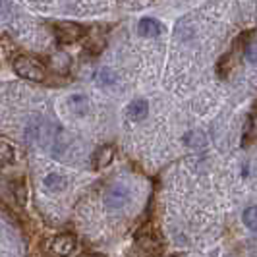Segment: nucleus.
<instances>
[{
	"instance_id": "1",
	"label": "nucleus",
	"mask_w": 257,
	"mask_h": 257,
	"mask_svg": "<svg viewBox=\"0 0 257 257\" xmlns=\"http://www.w3.org/2000/svg\"><path fill=\"white\" fill-rule=\"evenodd\" d=\"M14 72L18 76L31 79V81H41L45 79V66L41 64L35 58H29V56H18L14 58Z\"/></svg>"
},
{
	"instance_id": "2",
	"label": "nucleus",
	"mask_w": 257,
	"mask_h": 257,
	"mask_svg": "<svg viewBox=\"0 0 257 257\" xmlns=\"http://www.w3.org/2000/svg\"><path fill=\"white\" fill-rule=\"evenodd\" d=\"M56 37L60 43H76L83 37V27L77 26V24H58L56 26Z\"/></svg>"
},
{
	"instance_id": "3",
	"label": "nucleus",
	"mask_w": 257,
	"mask_h": 257,
	"mask_svg": "<svg viewBox=\"0 0 257 257\" xmlns=\"http://www.w3.org/2000/svg\"><path fill=\"white\" fill-rule=\"evenodd\" d=\"M128 199H130V193L124 186H112L106 192V195H104V201H106V205L110 207V209H122V207L128 203Z\"/></svg>"
},
{
	"instance_id": "4",
	"label": "nucleus",
	"mask_w": 257,
	"mask_h": 257,
	"mask_svg": "<svg viewBox=\"0 0 257 257\" xmlns=\"http://www.w3.org/2000/svg\"><path fill=\"white\" fill-rule=\"evenodd\" d=\"M52 247H54L56 253H62V255L72 253V251L76 249V238H74L72 234H60V236L54 240Z\"/></svg>"
},
{
	"instance_id": "5",
	"label": "nucleus",
	"mask_w": 257,
	"mask_h": 257,
	"mask_svg": "<svg viewBox=\"0 0 257 257\" xmlns=\"http://www.w3.org/2000/svg\"><path fill=\"white\" fill-rule=\"evenodd\" d=\"M147 112H149V104H147V101H143V99H136L128 106V118L134 120V122L143 120L147 116Z\"/></svg>"
},
{
	"instance_id": "6",
	"label": "nucleus",
	"mask_w": 257,
	"mask_h": 257,
	"mask_svg": "<svg viewBox=\"0 0 257 257\" xmlns=\"http://www.w3.org/2000/svg\"><path fill=\"white\" fill-rule=\"evenodd\" d=\"M138 31H140V35H142V37H157V35H161L163 27H161V24H159L157 20L145 18V20H142V22H140Z\"/></svg>"
},
{
	"instance_id": "7",
	"label": "nucleus",
	"mask_w": 257,
	"mask_h": 257,
	"mask_svg": "<svg viewBox=\"0 0 257 257\" xmlns=\"http://www.w3.org/2000/svg\"><path fill=\"white\" fill-rule=\"evenodd\" d=\"M112 159H114V149H112L110 145H104V147H101V149L95 153V167L97 168L108 167Z\"/></svg>"
},
{
	"instance_id": "8",
	"label": "nucleus",
	"mask_w": 257,
	"mask_h": 257,
	"mask_svg": "<svg viewBox=\"0 0 257 257\" xmlns=\"http://www.w3.org/2000/svg\"><path fill=\"white\" fill-rule=\"evenodd\" d=\"M45 188L49 192H62L66 188V178H62L60 174H49L45 178Z\"/></svg>"
},
{
	"instance_id": "9",
	"label": "nucleus",
	"mask_w": 257,
	"mask_h": 257,
	"mask_svg": "<svg viewBox=\"0 0 257 257\" xmlns=\"http://www.w3.org/2000/svg\"><path fill=\"white\" fill-rule=\"evenodd\" d=\"M14 161V147L10 143L0 142V167H6Z\"/></svg>"
},
{
	"instance_id": "10",
	"label": "nucleus",
	"mask_w": 257,
	"mask_h": 257,
	"mask_svg": "<svg viewBox=\"0 0 257 257\" xmlns=\"http://www.w3.org/2000/svg\"><path fill=\"white\" fill-rule=\"evenodd\" d=\"M244 224L249 228V230H257V207H247L244 211Z\"/></svg>"
},
{
	"instance_id": "11",
	"label": "nucleus",
	"mask_w": 257,
	"mask_h": 257,
	"mask_svg": "<svg viewBox=\"0 0 257 257\" xmlns=\"http://www.w3.org/2000/svg\"><path fill=\"white\" fill-rule=\"evenodd\" d=\"M70 104H72V108L76 110L77 114H83L85 110H87V101H85V97H81V95H74V97H70Z\"/></svg>"
},
{
	"instance_id": "12",
	"label": "nucleus",
	"mask_w": 257,
	"mask_h": 257,
	"mask_svg": "<svg viewBox=\"0 0 257 257\" xmlns=\"http://www.w3.org/2000/svg\"><path fill=\"white\" fill-rule=\"evenodd\" d=\"M245 58L249 62H257V41H249L245 47Z\"/></svg>"
},
{
	"instance_id": "13",
	"label": "nucleus",
	"mask_w": 257,
	"mask_h": 257,
	"mask_svg": "<svg viewBox=\"0 0 257 257\" xmlns=\"http://www.w3.org/2000/svg\"><path fill=\"white\" fill-rule=\"evenodd\" d=\"M99 81L104 83V85H108V83H114L116 76L110 72V70H101V74H99Z\"/></svg>"
}]
</instances>
